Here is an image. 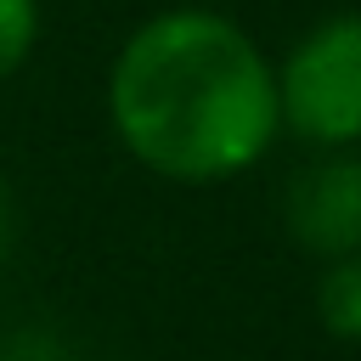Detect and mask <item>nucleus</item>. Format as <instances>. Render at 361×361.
I'll use <instances>...</instances> for the list:
<instances>
[{
	"label": "nucleus",
	"instance_id": "f257e3e1",
	"mask_svg": "<svg viewBox=\"0 0 361 361\" xmlns=\"http://www.w3.org/2000/svg\"><path fill=\"white\" fill-rule=\"evenodd\" d=\"M118 147L175 186L248 175L282 135L276 62L226 11L169 6L135 23L107 68Z\"/></svg>",
	"mask_w": 361,
	"mask_h": 361
},
{
	"label": "nucleus",
	"instance_id": "f03ea898",
	"mask_svg": "<svg viewBox=\"0 0 361 361\" xmlns=\"http://www.w3.org/2000/svg\"><path fill=\"white\" fill-rule=\"evenodd\" d=\"M276 113L310 152L361 147V11H327L282 51Z\"/></svg>",
	"mask_w": 361,
	"mask_h": 361
},
{
	"label": "nucleus",
	"instance_id": "7ed1b4c3",
	"mask_svg": "<svg viewBox=\"0 0 361 361\" xmlns=\"http://www.w3.org/2000/svg\"><path fill=\"white\" fill-rule=\"evenodd\" d=\"M282 231L310 259H344L361 254V158L344 152H310L288 186H282Z\"/></svg>",
	"mask_w": 361,
	"mask_h": 361
},
{
	"label": "nucleus",
	"instance_id": "20e7f679",
	"mask_svg": "<svg viewBox=\"0 0 361 361\" xmlns=\"http://www.w3.org/2000/svg\"><path fill=\"white\" fill-rule=\"evenodd\" d=\"M316 322L338 344H361V254L322 259L316 276Z\"/></svg>",
	"mask_w": 361,
	"mask_h": 361
},
{
	"label": "nucleus",
	"instance_id": "39448f33",
	"mask_svg": "<svg viewBox=\"0 0 361 361\" xmlns=\"http://www.w3.org/2000/svg\"><path fill=\"white\" fill-rule=\"evenodd\" d=\"M39 45V0H0V85L23 73Z\"/></svg>",
	"mask_w": 361,
	"mask_h": 361
},
{
	"label": "nucleus",
	"instance_id": "423d86ee",
	"mask_svg": "<svg viewBox=\"0 0 361 361\" xmlns=\"http://www.w3.org/2000/svg\"><path fill=\"white\" fill-rule=\"evenodd\" d=\"M11 231H17V209H11V192L0 186V254L11 248Z\"/></svg>",
	"mask_w": 361,
	"mask_h": 361
}]
</instances>
